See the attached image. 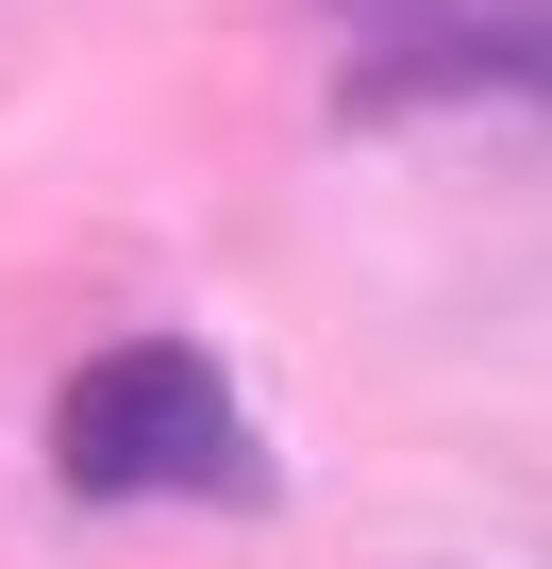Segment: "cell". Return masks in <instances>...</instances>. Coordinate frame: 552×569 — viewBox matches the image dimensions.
<instances>
[{"mask_svg":"<svg viewBox=\"0 0 552 569\" xmlns=\"http://www.w3.org/2000/svg\"><path fill=\"white\" fill-rule=\"evenodd\" d=\"M552 34H535V0H419V18H385L335 84V118H435V101H535Z\"/></svg>","mask_w":552,"mask_h":569,"instance_id":"2","label":"cell"},{"mask_svg":"<svg viewBox=\"0 0 552 569\" xmlns=\"http://www.w3.org/2000/svg\"><path fill=\"white\" fill-rule=\"evenodd\" d=\"M51 486L68 502H268V452L201 336H118L51 386Z\"/></svg>","mask_w":552,"mask_h":569,"instance_id":"1","label":"cell"},{"mask_svg":"<svg viewBox=\"0 0 552 569\" xmlns=\"http://www.w3.org/2000/svg\"><path fill=\"white\" fill-rule=\"evenodd\" d=\"M335 18H369V34H385V18H419V0H335Z\"/></svg>","mask_w":552,"mask_h":569,"instance_id":"3","label":"cell"}]
</instances>
